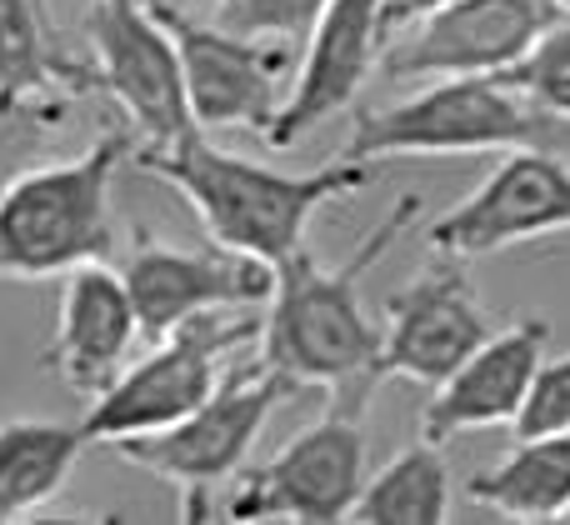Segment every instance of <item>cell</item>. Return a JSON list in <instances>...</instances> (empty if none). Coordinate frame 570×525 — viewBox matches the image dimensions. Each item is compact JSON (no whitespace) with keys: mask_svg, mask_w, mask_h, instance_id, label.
<instances>
[{"mask_svg":"<svg viewBox=\"0 0 570 525\" xmlns=\"http://www.w3.org/2000/svg\"><path fill=\"white\" fill-rule=\"evenodd\" d=\"M291 390V380L266 360H240L186 420L150 436H126L116 450L146 476L180 486V521H216V486H230L246 470L250 446Z\"/></svg>","mask_w":570,"mask_h":525,"instance_id":"5","label":"cell"},{"mask_svg":"<svg viewBox=\"0 0 570 525\" xmlns=\"http://www.w3.org/2000/svg\"><path fill=\"white\" fill-rule=\"evenodd\" d=\"M556 430H570V356L541 360L531 396L515 416V436H556Z\"/></svg>","mask_w":570,"mask_h":525,"instance_id":"24","label":"cell"},{"mask_svg":"<svg viewBox=\"0 0 570 525\" xmlns=\"http://www.w3.org/2000/svg\"><path fill=\"white\" fill-rule=\"evenodd\" d=\"M546 340H551V320L541 316L495 330L475 356H465V366H455L441 386H431V400L421 410V436L445 446L465 430L515 426L535 370L546 360Z\"/></svg>","mask_w":570,"mask_h":525,"instance_id":"16","label":"cell"},{"mask_svg":"<svg viewBox=\"0 0 570 525\" xmlns=\"http://www.w3.org/2000/svg\"><path fill=\"white\" fill-rule=\"evenodd\" d=\"M40 10H50V0H40Z\"/></svg>","mask_w":570,"mask_h":525,"instance_id":"27","label":"cell"},{"mask_svg":"<svg viewBox=\"0 0 570 525\" xmlns=\"http://www.w3.org/2000/svg\"><path fill=\"white\" fill-rule=\"evenodd\" d=\"M385 340L371 366V390L381 380H415V386H441L465 356L495 336L471 276L461 270V256H441L425 266L405 290L385 300Z\"/></svg>","mask_w":570,"mask_h":525,"instance_id":"13","label":"cell"},{"mask_svg":"<svg viewBox=\"0 0 570 525\" xmlns=\"http://www.w3.org/2000/svg\"><path fill=\"white\" fill-rule=\"evenodd\" d=\"M86 446V426L40 416L0 420V525L40 521V511L56 506V496L66 491Z\"/></svg>","mask_w":570,"mask_h":525,"instance_id":"18","label":"cell"},{"mask_svg":"<svg viewBox=\"0 0 570 525\" xmlns=\"http://www.w3.org/2000/svg\"><path fill=\"white\" fill-rule=\"evenodd\" d=\"M465 496L501 521H561L570 511V430L515 436L511 456L465 481Z\"/></svg>","mask_w":570,"mask_h":525,"instance_id":"19","label":"cell"},{"mask_svg":"<svg viewBox=\"0 0 570 525\" xmlns=\"http://www.w3.org/2000/svg\"><path fill=\"white\" fill-rule=\"evenodd\" d=\"M385 0H331L325 16L315 20V30L305 36V56L295 70V90L281 100L276 120H271L266 140L276 150L295 146L301 136H311L321 120H331L335 110H345L361 86L381 70L385 56Z\"/></svg>","mask_w":570,"mask_h":525,"instance_id":"14","label":"cell"},{"mask_svg":"<svg viewBox=\"0 0 570 525\" xmlns=\"http://www.w3.org/2000/svg\"><path fill=\"white\" fill-rule=\"evenodd\" d=\"M70 100H36V106H6L0 100V186L66 126Z\"/></svg>","mask_w":570,"mask_h":525,"instance_id":"23","label":"cell"},{"mask_svg":"<svg viewBox=\"0 0 570 525\" xmlns=\"http://www.w3.org/2000/svg\"><path fill=\"white\" fill-rule=\"evenodd\" d=\"M140 336L136 300L120 270L110 260H90L60 276V306H56V330L40 356V366L60 380L66 390L96 400L110 380L126 370V356Z\"/></svg>","mask_w":570,"mask_h":525,"instance_id":"15","label":"cell"},{"mask_svg":"<svg viewBox=\"0 0 570 525\" xmlns=\"http://www.w3.org/2000/svg\"><path fill=\"white\" fill-rule=\"evenodd\" d=\"M556 6H561V16H570V0H556Z\"/></svg>","mask_w":570,"mask_h":525,"instance_id":"26","label":"cell"},{"mask_svg":"<svg viewBox=\"0 0 570 525\" xmlns=\"http://www.w3.org/2000/svg\"><path fill=\"white\" fill-rule=\"evenodd\" d=\"M421 220V196H401L385 220H375L341 266H321L311 250H295L276 266V290L261 316V360L281 370L295 390H341L345 406H365L371 366L385 330L365 316L361 280L391 256V246Z\"/></svg>","mask_w":570,"mask_h":525,"instance_id":"1","label":"cell"},{"mask_svg":"<svg viewBox=\"0 0 570 525\" xmlns=\"http://www.w3.org/2000/svg\"><path fill=\"white\" fill-rule=\"evenodd\" d=\"M86 40L96 86L120 106L140 146H170L196 130L180 50L156 20L150 0H90Z\"/></svg>","mask_w":570,"mask_h":525,"instance_id":"8","label":"cell"},{"mask_svg":"<svg viewBox=\"0 0 570 525\" xmlns=\"http://www.w3.org/2000/svg\"><path fill=\"white\" fill-rule=\"evenodd\" d=\"M365 430L361 406H331L321 420L285 440L276 456L230 481L220 516L226 521H351L355 496L365 491Z\"/></svg>","mask_w":570,"mask_h":525,"instance_id":"7","label":"cell"},{"mask_svg":"<svg viewBox=\"0 0 570 525\" xmlns=\"http://www.w3.org/2000/svg\"><path fill=\"white\" fill-rule=\"evenodd\" d=\"M130 160L140 170H150L156 180L176 186L216 246L271 260V266H281L285 256L301 250L305 226L325 200L355 196L375 180V160L345 156H335L321 170H305V176L271 170L261 160L236 156V150L210 146V136L200 126L170 140V146H136Z\"/></svg>","mask_w":570,"mask_h":525,"instance_id":"2","label":"cell"},{"mask_svg":"<svg viewBox=\"0 0 570 525\" xmlns=\"http://www.w3.org/2000/svg\"><path fill=\"white\" fill-rule=\"evenodd\" d=\"M556 230H570V166L546 146H521L505 150L471 196L435 216L425 240L435 256L471 260Z\"/></svg>","mask_w":570,"mask_h":525,"instance_id":"12","label":"cell"},{"mask_svg":"<svg viewBox=\"0 0 570 525\" xmlns=\"http://www.w3.org/2000/svg\"><path fill=\"white\" fill-rule=\"evenodd\" d=\"M351 521L361 525H441L451 521V470L435 440H415L401 456H391L365 491L355 496Z\"/></svg>","mask_w":570,"mask_h":525,"instance_id":"20","label":"cell"},{"mask_svg":"<svg viewBox=\"0 0 570 525\" xmlns=\"http://www.w3.org/2000/svg\"><path fill=\"white\" fill-rule=\"evenodd\" d=\"M96 66L76 60L56 40V20L40 0H0V100L36 106V100H76L90 96Z\"/></svg>","mask_w":570,"mask_h":525,"instance_id":"17","label":"cell"},{"mask_svg":"<svg viewBox=\"0 0 570 525\" xmlns=\"http://www.w3.org/2000/svg\"><path fill=\"white\" fill-rule=\"evenodd\" d=\"M331 0H210V20L250 40H305Z\"/></svg>","mask_w":570,"mask_h":525,"instance_id":"21","label":"cell"},{"mask_svg":"<svg viewBox=\"0 0 570 525\" xmlns=\"http://www.w3.org/2000/svg\"><path fill=\"white\" fill-rule=\"evenodd\" d=\"M515 86L525 90L531 106H541L546 116L556 120H570V16L556 20L515 70H505Z\"/></svg>","mask_w":570,"mask_h":525,"instance_id":"22","label":"cell"},{"mask_svg":"<svg viewBox=\"0 0 570 525\" xmlns=\"http://www.w3.org/2000/svg\"><path fill=\"white\" fill-rule=\"evenodd\" d=\"M561 126L525 100L511 76H441L435 86L381 110H361L345 160L381 156H481V150L546 146Z\"/></svg>","mask_w":570,"mask_h":525,"instance_id":"4","label":"cell"},{"mask_svg":"<svg viewBox=\"0 0 570 525\" xmlns=\"http://www.w3.org/2000/svg\"><path fill=\"white\" fill-rule=\"evenodd\" d=\"M136 146L130 126H106L80 156L20 166L0 186V280H50L110 260V180Z\"/></svg>","mask_w":570,"mask_h":525,"instance_id":"3","label":"cell"},{"mask_svg":"<svg viewBox=\"0 0 570 525\" xmlns=\"http://www.w3.org/2000/svg\"><path fill=\"white\" fill-rule=\"evenodd\" d=\"M136 300L140 336L160 340L176 326L206 316V310H256L276 290V266L256 256H240L230 246H166L150 230H136L126 266H120Z\"/></svg>","mask_w":570,"mask_h":525,"instance_id":"11","label":"cell"},{"mask_svg":"<svg viewBox=\"0 0 570 525\" xmlns=\"http://www.w3.org/2000/svg\"><path fill=\"white\" fill-rule=\"evenodd\" d=\"M261 340V316L250 310H206V316L176 326L170 336L150 340V356L120 370L86 410V436L90 446L126 436H150L176 420H186L210 390L226 380V360L240 356L246 346Z\"/></svg>","mask_w":570,"mask_h":525,"instance_id":"6","label":"cell"},{"mask_svg":"<svg viewBox=\"0 0 570 525\" xmlns=\"http://www.w3.org/2000/svg\"><path fill=\"white\" fill-rule=\"evenodd\" d=\"M156 20L170 30L186 70V100L200 130H261L281 110V76L291 66L285 40H250L216 20H196L170 0H150Z\"/></svg>","mask_w":570,"mask_h":525,"instance_id":"9","label":"cell"},{"mask_svg":"<svg viewBox=\"0 0 570 525\" xmlns=\"http://www.w3.org/2000/svg\"><path fill=\"white\" fill-rule=\"evenodd\" d=\"M441 6H451V0H385V26H391V36H395V30H405L411 20L431 16V10H441Z\"/></svg>","mask_w":570,"mask_h":525,"instance_id":"25","label":"cell"},{"mask_svg":"<svg viewBox=\"0 0 570 525\" xmlns=\"http://www.w3.org/2000/svg\"><path fill=\"white\" fill-rule=\"evenodd\" d=\"M556 20H561L556 0H451L411 20L405 36L385 46L381 70L391 80L505 76Z\"/></svg>","mask_w":570,"mask_h":525,"instance_id":"10","label":"cell"}]
</instances>
